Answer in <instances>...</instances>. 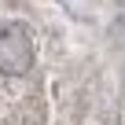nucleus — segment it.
<instances>
[{
  "label": "nucleus",
  "mask_w": 125,
  "mask_h": 125,
  "mask_svg": "<svg viewBox=\"0 0 125 125\" xmlns=\"http://www.w3.org/2000/svg\"><path fill=\"white\" fill-rule=\"evenodd\" d=\"M30 66H33V41H30V33L19 22L4 26L0 30V70L11 74V77H19Z\"/></svg>",
  "instance_id": "obj_1"
}]
</instances>
